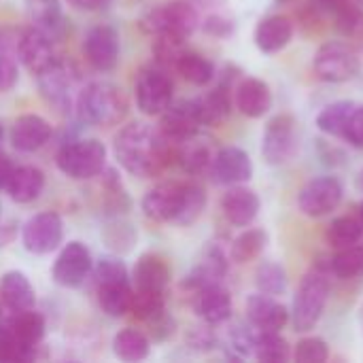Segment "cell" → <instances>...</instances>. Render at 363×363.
Listing matches in <instances>:
<instances>
[{"label":"cell","instance_id":"4fadbf2b","mask_svg":"<svg viewBox=\"0 0 363 363\" xmlns=\"http://www.w3.org/2000/svg\"><path fill=\"white\" fill-rule=\"evenodd\" d=\"M183 194H185V183H177V181L160 183L145 194L140 202L143 213L160 223L174 221L183 204Z\"/></svg>","mask_w":363,"mask_h":363},{"label":"cell","instance_id":"816d5d0a","mask_svg":"<svg viewBox=\"0 0 363 363\" xmlns=\"http://www.w3.org/2000/svg\"><path fill=\"white\" fill-rule=\"evenodd\" d=\"M13 164H11V160L6 157V155H0V189H4L6 187V183H9V177H11V172H13Z\"/></svg>","mask_w":363,"mask_h":363},{"label":"cell","instance_id":"d4e9b609","mask_svg":"<svg viewBox=\"0 0 363 363\" xmlns=\"http://www.w3.org/2000/svg\"><path fill=\"white\" fill-rule=\"evenodd\" d=\"M45 187V174L34 166H15L4 191L9 198L17 204H30L34 202Z\"/></svg>","mask_w":363,"mask_h":363},{"label":"cell","instance_id":"c3c4849f","mask_svg":"<svg viewBox=\"0 0 363 363\" xmlns=\"http://www.w3.org/2000/svg\"><path fill=\"white\" fill-rule=\"evenodd\" d=\"M342 140H347L349 145L363 149V106L362 104H355L351 115H349V121L345 125V132H342Z\"/></svg>","mask_w":363,"mask_h":363},{"label":"cell","instance_id":"db71d44e","mask_svg":"<svg viewBox=\"0 0 363 363\" xmlns=\"http://www.w3.org/2000/svg\"><path fill=\"white\" fill-rule=\"evenodd\" d=\"M196 4H202V6H215V4H221L223 0H194Z\"/></svg>","mask_w":363,"mask_h":363},{"label":"cell","instance_id":"6da1fadb","mask_svg":"<svg viewBox=\"0 0 363 363\" xmlns=\"http://www.w3.org/2000/svg\"><path fill=\"white\" fill-rule=\"evenodd\" d=\"M162 130H153L149 123H130L115 136V157L134 177L149 179L157 177L174 157L172 149Z\"/></svg>","mask_w":363,"mask_h":363},{"label":"cell","instance_id":"4316f807","mask_svg":"<svg viewBox=\"0 0 363 363\" xmlns=\"http://www.w3.org/2000/svg\"><path fill=\"white\" fill-rule=\"evenodd\" d=\"M28 15H30L32 28L45 32L53 40L64 30V13L60 6V0H30Z\"/></svg>","mask_w":363,"mask_h":363},{"label":"cell","instance_id":"d590c367","mask_svg":"<svg viewBox=\"0 0 363 363\" xmlns=\"http://www.w3.org/2000/svg\"><path fill=\"white\" fill-rule=\"evenodd\" d=\"M268 245V234L264 230H247L232 242V259L236 264H249L262 255Z\"/></svg>","mask_w":363,"mask_h":363},{"label":"cell","instance_id":"5b68a950","mask_svg":"<svg viewBox=\"0 0 363 363\" xmlns=\"http://www.w3.org/2000/svg\"><path fill=\"white\" fill-rule=\"evenodd\" d=\"M143 26L153 34H172L187 40V36H191L198 28V13L191 2L174 0L149 11Z\"/></svg>","mask_w":363,"mask_h":363},{"label":"cell","instance_id":"8fae6325","mask_svg":"<svg viewBox=\"0 0 363 363\" xmlns=\"http://www.w3.org/2000/svg\"><path fill=\"white\" fill-rule=\"evenodd\" d=\"M342 183L334 177H319L306 183L298 196V206L306 217H323L342 202Z\"/></svg>","mask_w":363,"mask_h":363},{"label":"cell","instance_id":"9c48e42d","mask_svg":"<svg viewBox=\"0 0 363 363\" xmlns=\"http://www.w3.org/2000/svg\"><path fill=\"white\" fill-rule=\"evenodd\" d=\"M172 79L157 68H145L136 79V104L145 115H162L172 104Z\"/></svg>","mask_w":363,"mask_h":363},{"label":"cell","instance_id":"3957f363","mask_svg":"<svg viewBox=\"0 0 363 363\" xmlns=\"http://www.w3.org/2000/svg\"><path fill=\"white\" fill-rule=\"evenodd\" d=\"M60 172L74 181H87L98 177L106 164V147L98 138H85L64 145L55 157Z\"/></svg>","mask_w":363,"mask_h":363},{"label":"cell","instance_id":"681fc988","mask_svg":"<svg viewBox=\"0 0 363 363\" xmlns=\"http://www.w3.org/2000/svg\"><path fill=\"white\" fill-rule=\"evenodd\" d=\"M234 30L232 21L223 15H211L204 19V32L211 34V36H217V38H223V36H230Z\"/></svg>","mask_w":363,"mask_h":363},{"label":"cell","instance_id":"4dcf8cb0","mask_svg":"<svg viewBox=\"0 0 363 363\" xmlns=\"http://www.w3.org/2000/svg\"><path fill=\"white\" fill-rule=\"evenodd\" d=\"M196 104H198V113H200L202 125H215V123L223 121L230 115V108H232L228 85H219L208 96L198 98Z\"/></svg>","mask_w":363,"mask_h":363},{"label":"cell","instance_id":"e575fe53","mask_svg":"<svg viewBox=\"0 0 363 363\" xmlns=\"http://www.w3.org/2000/svg\"><path fill=\"white\" fill-rule=\"evenodd\" d=\"M253 353L259 362L281 363L289 359V345L281 332H257L253 342Z\"/></svg>","mask_w":363,"mask_h":363},{"label":"cell","instance_id":"ac0fdd59","mask_svg":"<svg viewBox=\"0 0 363 363\" xmlns=\"http://www.w3.org/2000/svg\"><path fill=\"white\" fill-rule=\"evenodd\" d=\"M247 317L257 332H281L289 323V311L274 296L257 294L247 300Z\"/></svg>","mask_w":363,"mask_h":363},{"label":"cell","instance_id":"2e32d148","mask_svg":"<svg viewBox=\"0 0 363 363\" xmlns=\"http://www.w3.org/2000/svg\"><path fill=\"white\" fill-rule=\"evenodd\" d=\"M211 174L217 183L240 185L253 177V162L240 147H223L211 162Z\"/></svg>","mask_w":363,"mask_h":363},{"label":"cell","instance_id":"30bf717a","mask_svg":"<svg viewBox=\"0 0 363 363\" xmlns=\"http://www.w3.org/2000/svg\"><path fill=\"white\" fill-rule=\"evenodd\" d=\"M94 270V259H91V251L79 242V240H70L68 245L62 247L51 277L60 287H79L85 283V279L91 274Z\"/></svg>","mask_w":363,"mask_h":363},{"label":"cell","instance_id":"ffe728a7","mask_svg":"<svg viewBox=\"0 0 363 363\" xmlns=\"http://www.w3.org/2000/svg\"><path fill=\"white\" fill-rule=\"evenodd\" d=\"M194 311L202 321H206L211 325L223 323L232 317V296L219 283L206 285L196 291Z\"/></svg>","mask_w":363,"mask_h":363},{"label":"cell","instance_id":"e0dca14e","mask_svg":"<svg viewBox=\"0 0 363 363\" xmlns=\"http://www.w3.org/2000/svg\"><path fill=\"white\" fill-rule=\"evenodd\" d=\"M11 145L21 153H34L40 147H45L51 138V125L40 115H21L15 119L9 132Z\"/></svg>","mask_w":363,"mask_h":363},{"label":"cell","instance_id":"ab89813d","mask_svg":"<svg viewBox=\"0 0 363 363\" xmlns=\"http://www.w3.org/2000/svg\"><path fill=\"white\" fill-rule=\"evenodd\" d=\"M206 208V194L200 185L196 183H185V194H183V204L179 211V217L174 219V223L179 225H191L194 221H198V217L204 213Z\"/></svg>","mask_w":363,"mask_h":363},{"label":"cell","instance_id":"74e56055","mask_svg":"<svg viewBox=\"0 0 363 363\" xmlns=\"http://www.w3.org/2000/svg\"><path fill=\"white\" fill-rule=\"evenodd\" d=\"M353 106H355V102H349V100H340V102L328 104L319 113V117H317V128L323 134L342 138V132H345V125L349 121V115H351Z\"/></svg>","mask_w":363,"mask_h":363},{"label":"cell","instance_id":"7bdbcfd3","mask_svg":"<svg viewBox=\"0 0 363 363\" xmlns=\"http://www.w3.org/2000/svg\"><path fill=\"white\" fill-rule=\"evenodd\" d=\"M330 357L328 342L323 338H304L296 345L294 359L298 363H323Z\"/></svg>","mask_w":363,"mask_h":363},{"label":"cell","instance_id":"7402d4cb","mask_svg":"<svg viewBox=\"0 0 363 363\" xmlns=\"http://www.w3.org/2000/svg\"><path fill=\"white\" fill-rule=\"evenodd\" d=\"M236 106L242 115L257 119L264 117L272 106V91L262 79H245L236 87Z\"/></svg>","mask_w":363,"mask_h":363},{"label":"cell","instance_id":"f546056e","mask_svg":"<svg viewBox=\"0 0 363 363\" xmlns=\"http://www.w3.org/2000/svg\"><path fill=\"white\" fill-rule=\"evenodd\" d=\"M113 353L121 362H143L151 353V342L149 338L132 328H125L115 334L113 338Z\"/></svg>","mask_w":363,"mask_h":363},{"label":"cell","instance_id":"7dc6e473","mask_svg":"<svg viewBox=\"0 0 363 363\" xmlns=\"http://www.w3.org/2000/svg\"><path fill=\"white\" fill-rule=\"evenodd\" d=\"M17 77H19V72H17V62H15V57L9 53L6 43H4V38H2V34H0V94L13 89L15 83H17Z\"/></svg>","mask_w":363,"mask_h":363},{"label":"cell","instance_id":"f907efd6","mask_svg":"<svg viewBox=\"0 0 363 363\" xmlns=\"http://www.w3.org/2000/svg\"><path fill=\"white\" fill-rule=\"evenodd\" d=\"M342 2L345 0H311L313 9L315 11H321V13H336Z\"/></svg>","mask_w":363,"mask_h":363},{"label":"cell","instance_id":"f1b7e54d","mask_svg":"<svg viewBox=\"0 0 363 363\" xmlns=\"http://www.w3.org/2000/svg\"><path fill=\"white\" fill-rule=\"evenodd\" d=\"M132 294H134V289H132L130 281L102 283V285H98V302H100V308L108 317H123L125 313H130Z\"/></svg>","mask_w":363,"mask_h":363},{"label":"cell","instance_id":"52a82bcc","mask_svg":"<svg viewBox=\"0 0 363 363\" xmlns=\"http://www.w3.org/2000/svg\"><path fill=\"white\" fill-rule=\"evenodd\" d=\"M298 151V134L296 119L289 113H281L272 117L266 125L262 138V155L270 166L287 164Z\"/></svg>","mask_w":363,"mask_h":363},{"label":"cell","instance_id":"f5cc1de1","mask_svg":"<svg viewBox=\"0 0 363 363\" xmlns=\"http://www.w3.org/2000/svg\"><path fill=\"white\" fill-rule=\"evenodd\" d=\"M68 2L83 11H96V9H102L108 0H68Z\"/></svg>","mask_w":363,"mask_h":363},{"label":"cell","instance_id":"9a60e30c","mask_svg":"<svg viewBox=\"0 0 363 363\" xmlns=\"http://www.w3.org/2000/svg\"><path fill=\"white\" fill-rule=\"evenodd\" d=\"M202 121H200V113H198V104L196 100H181L177 104H170L164 113H162V123L160 130L162 134L179 145L181 140L198 134Z\"/></svg>","mask_w":363,"mask_h":363},{"label":"cell","instance_id":"8d00e7d4","mask_svg":"<svg viewBox=\"0 0 363 363\" xmlns=\"http://www.w3.org/2000/svg\"><path fill=\"white\" fill-rule=\"evenodd\" d=\"M130 313L149 323L153 319H157L160 315L166 313V300H164V291H149V289H136L132 294V304H130Z\"/></svg>","mask_w":363,"mask_h":363},{"label":"cell","instance_id":"1f68e13d","mask_svg":"<svg viewBox=\"0 0 363 363\" xmlns=\"http://www.w3.org/2000/svg\"><path fill=\"white\" fill-rule=\"evenodd\" d=\"M174 68L179 70V74L191 83V85H208L215 77V66L200 53H194V51H183V55L177 60Z\"/></svg>","mask_w":363,"mask_h":363},{"label":"cell","instance_id":"11a10c76","mask_svg":"<svg viewBox=\"0 0 363 363\" xmlns=\"http://www.w3.org/2000/svg\"><path fill=\"white\" fill-rule=\"evenodd\" d=\"M359 217H362L359 221H362V225H363V202H362V206H359Z\"/></svg>","mask_w":363,"mask_h":363},{"label":"cell","instance_id":"7a4b0ae2","mask_svg":"<svg viewBox=\"0 0 363 363\" xmlns=\"http://www.w3.org/2000/svg\"><path fill=\"white\" fill-rule=\"evenodd\" d=\"M79 117L91 125H117L128 115V100L125 94L106 81H96L87 85L77 100Z\"/></svg>","mask_w":363,"mask_h":363},{"label":"cell","instance_id":"44dd1931","mask_svg":"<svg viewBox=\"0 0 363 363\" xmlns=\"http://www.w3.org/2000/svg\"><path fill=\"white\" fill-rule=\"evenodd\" d=\"M0 300L2 304L13 311V313H21V311H32L36 304V294L34 287L30 283V279L19 272V270H9L0 277Z\"/></svg>","mask_w":363,"mask_h":363},{"label":"cell","instance_id":"484cf974","mask_svg":"<svg viewBox=\"0 0 363 363\" xmlns=\"http://www.w3.org/2000/svg\"><path fill=\"white\" fill-rule=\"evenodd\" d=\"M228 272V262H225V255L219 247H208L202 262L185 277L183 281V289H191V291H198L206 285H213V283H219Z\"/></svg>","mask_w":363,"mask_h":363},{"label":"cell","instance_id":"d6a6232c","mask_svg":"<svg viewBox=\"0 0 363 363\" xmlns=\"http://www.w3.org/2000/svg\"><path fill=\"white\" fill-rule=\"evenodd\" d=\"M9 328H11L13 336L19 342L28 345V347H34V349L45 336V319L38 313H34V308L15 313V319L11 321Z\"/></svg>","mask_w":363,"mask_h":363},{"label":"cell","instance_id":"bcb514c9","mask_svg":"<svg viewBox=\"0 0 363 363\" xmlns=\"http://www.w3.org/2000/svg\"><path fill=\"white\" fill-rule=\"evenodd\" d=\"M94 277H96V285L117 283V281H130L128 268L123 266L121 259H115V257H102L96 264V268H94Z\"/></svg>","mask_w":363,"mask_h":363},{"label":"cell","instance_id":"836d02e7","mask_svg":"<svg viewBox=\"0 0 363 363\" xmlns=\"http://www.w3.org/2000/svg\"><path fill=\"white\" fill-rule=\"evenodd\" d=\"M363 225L359 219L355 217H338L330 223L328 232H325V240L330 247L334 249H345V247H353L362 240Z\"/></svg>","mask_w":363,"mask_h":363},{"label":"cell","instance_id":"60d3db41","mask_svg":"<svg viewBox=\"0 0 363 363\" xmlns=\"http://www.w3.org/2000/svg\"><path fill=\"white\" fill-rule=\"evenodd\" d=\"M255 285H257L259 294L281 296L287 289V274L279 264L264 262V264H259V268L255 272Z\"/></svg>","mask_w":363,"mask_h":363},{"label":"cell","instance_id":"d6986e66","mask_svg":"<svg viewBox=\"0 0 363 363\" xmlns=\"http://www.w3.org/2000/svg\"><path fill=\"white\" fill-rule=\"evenodd\" d=\"M259 206L262 204H259L257 194L242 185H234L221 198V211H223L225 219L236 228L251 225L255 221V217L259 215Z\"/></svg>","mask_w":363,"mask_h":363},{"label":"cell","instance_id":"f6af8a7d","mask_svg":"<svg viewBox=\"0 0 363 363\" xmlns=\"http://www.w3.org/2000/svg\"><path fill=\"white\" fill-rule=\"evenodd\" d=\"M157 40L153 45V53L157 57V62L162 64H177V60L183 55L185 51V38L172 36V34H155Z\"/></svg>","mask_w":363,"mask_h":363},{"label":"cell","instance_id":"cb8c5ba5","mask_svg":"<svg viewBox=\"0 0 363 363\" xmlns=\"http://www.w3.org/2000/svg\"><path fill=\"white\" fill-rule=\"evenodd\" d=\"M132 283L136 289H149V291H166L170 283V266L164 257L145 253L138 257L132 270Z\"/></svg>","mask_w":363,"mask_h":363},{"label":"cell","instance_id":"5bb4252c","mask_svg":"<svg viewBox=\"0 0 363 363\" xmlns=\"http://www.w3.org/2000/svg\"><path fill=\"white\" fill-rule=\"evenodd\" d=\"M17 53H19V60L23 62V66L36 77L43 74L45 70H49L57 62L55 49H53V38L36 28H30L21 34V38L17 43Z\"/></svg>","mask_w":363,"mask_h":363},{"label":"cell","instance_id":"ba28073f","mask_svg":"<svg viewBox=\"0 0 363 363\" xmlns=\"http://www.w3.org/2000/svg\"><path fill=\"white\" fill-rule=\"evenodd\" d=\"M64 240V221L55 211H45L30 217L21 230V245L32 255H47Z\"/></svg>","mask_w":363,"mask_h":363},{"label":"cell","instance_id":"b9f144b4","mask_svg":"<svg viewBox=\"0 0 363 363\" xmlns=\"http://www.w3.org/2000/svg\"><path fill=\"white\" fill-rule=\"evenodd\" d=\"M34 357V347L19 342L11 328L0 325V363H23Z\"/></svg>","mask_w":363,"mask_h":363},{"label":"cell","instance_id":"ee69618b","mask_svg":"<svg viewBox=\"0 0 363 363\" xmlns=\"http://www.w3.org/2000/svg\"><path fill=\"white\" fill-rule=\"evenodd\" d=\"M336 26L347 36H359L363 32V11L355 4H347V0L340 4V9L334 13Z\"/></svg>","mask_w":363,"mask_h":363},{"label":"cell","instance_id":"83f0119b","mask_svg":"<svg viewBox=\"0 0 363 363\" xmlns=\"http://www.w3.org/2000/svg\"><path fill=\"white\" fill-rule=\"evenodd\" d=\"M174 157L179 160L181 168L189 174H200L204 172L206 168H211V162H213V153H211V147L198 138V134L181 140L177 145V153Z\"/></svg>","mask_w":363,"mask_h":363},{"label":"cell","instance_id":"603a6c76","mask_svg":"<svg viewBox=\"0 0 363 363\" xmlns=\"http://www.w3.org/2000/svg\"><path fill=\"white\" fill-rule=\"evenodd\" d=\"M294 36V23L285 15H268L255 28V45L264 53H277L289 45Z\"/></svg>","mask_w":363,"mask_h":363},{"label":"cell","instance_id":"277c9868","mask_svg":"<svg viewBox=\"0 0 363 363\" xmlns=\"http://www.w3.org/2000/svg\"><path fill=\"white\" fill-rule=\"evenodd\" d=\"M330 298V283L321 272H311L304 277L296 298H294V311H291V319H294V328L298 332H311L328 304Z\"/></svg>","mask_w":363,"mask_h":363},{"label":"cell","instance_id":"f35d334b","mask_svg":"<svg viewBox=\"0 0 363 363\" xmlns=\"http://www.w3.org/2000/svg\"><path fill=\"white\" fill-rule=\"evenodd\" d=\"M330 270H332L338 279H355V277H363L362 247L353 245V247L338 249V253L332 255V259H330Z\"/></svg>","mask_w":363,"mask_h":363},{"label":"cell","instance_id":"9f6ffc18","mask_svg":"<svg viewBox=\"0 0 363 363\" xmlns=\"http://www.w3.org/2000/svg\"><path fill=\"white\" fill-rule=\"evenodd\" d=\"M362 183H363V172H362Z\"/></svg>","mask_w":363,"mask_h":363},{"label":"cell","instance_id":"8992f818","mask_svg":"<svg viewBox=\"0 0 363 363\" xmlns=\"http://www.w3.org/2000/svg\"><path fill=\"white\" fill-rule=\"evenodd\" d=\"M315 72L328 83H345L359 74V57L345 43H325L315 55Z\"/></svg>","mask_w":363,"mask_h":363},{"label":"cell","instance_id":"7c38bea8","mask_svg":"<svg viewBox=\"0 0 363 363\" xmlns=\"http://www.w3.org/2000/svg\"><path fill=\"white\" fill-rule=\"evenodd\" d=\"M85 60L100 72H108L119 62V34L113 26H94L83 38Z\"/></svg>","mask_w":363,"mask_h":363}]
</instances>
